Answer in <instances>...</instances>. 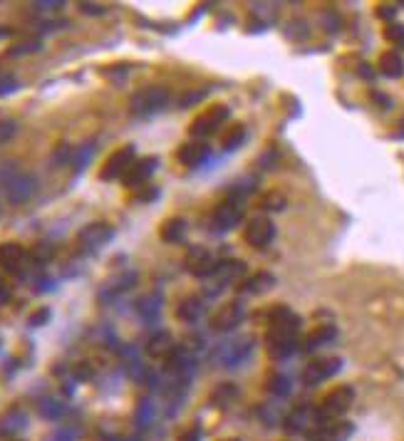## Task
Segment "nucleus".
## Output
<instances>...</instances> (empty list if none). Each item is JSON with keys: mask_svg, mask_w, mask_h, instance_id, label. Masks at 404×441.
I'll return each mask as SVG.
<instances>
[{"mask_svg": "<svg viewBox=\"0 0 404 441\" xmlns=\"http://www.w3.org/2000/svg\"><path fill=\"white\" fill-rule=\"evenodd\" d=\"M303 320L288 305H273L268 310L266 350L273 360H288L298 350V332Z\"/></svg>", "mask_w": 404, "mask_h": 441, "instance_id": "nucleus-1", "label": "nucleus"}, {"mask_svg": "<svg viewBox=\"0 0 404 441\" xmlns=\"http://www.w3.org/2000/svg\"><path fill=\"white\" fill-rule=\"evenodd\" d=\"M355 402V390L342 384V387H335L330 394L323 396V402L315 407V419L318 422H330V419H340L345 414L347 409Z\"/></svg>", "mask_w": 404, "mask_h": 441, "instance_id": "nucleus-2", "label": "nucleus"}, {"mask_svg": "<svg viewBox=\"0 0 404 441\" xmlns=\"http://www.w3.org/2000/svg\"><path fill=\"white\" fill-rule=\"evenodd\" d=\"M243 220V201L236 199V196H229L223 201L216 203L214 214H211V228L216 234H226L231 228H236Z\"/></svg>", "mask_w": 404, "mask_h": 441, "instance_id": "nucleus-3", "label": "nucleus"}, {"mask_svg": "<svg viewBox=\"0 0 404 441\" xmlns=\"http://www.w3.org/2000/svg\"><path fill=\"white\" fill-rule=\"evenodd\" d=\"M229 117H231V110L226 104H211V107H206V110L189 124L191 136H196V139H206V136L214 134L221 124L229 122Z\"/></svg>", "mask_w": 404, "mask_h": 441, "instance_id": "nucleus-4", "label": "nucleus"}, {"mask_svg": "<svg viewBox=\"0 0 404 441\" xmlns=\"http://www.w3.org/2000/svg\"><path fill=\"white\" fill-rule=\"evenodd\" d=\"M275 238V223L268 216H253V218L246 223V231H243V240H246L248 246L258 248H268L273 243Z\"/></svg>", "mask_w": 404, "mask_h": 441, "instance_id": "nucleus-5", "label": "nucleus"}, {"mask_svg": "<svg viewBox=\"0 0 404 441\" xmlns=\"http://www.w3.org/2000/svg\"><path fill=\"white\" fill-rule=\"evenodd\" d=\"M253 352V338H238L231 342H221L214 350V360L221 362V367H236Z\"/></svg>", "mask_w": 404, "mask_h": 441, "instance_id": "nucleus-6", "label": "nucleus"}, {"mask_svg": "<svg viewBox=\"0 0 404 441\" xmlns=\"http://www.w3.org/2000/svg\"><path fill=\"white\" fill-rule=\"evenodd\" d=\"M342 370V360L340 357H320V360H313V362L305 364L303 370V384L307 387H315V384L325 382L330 377H335L338 372Z\"/></svg>", "mask_w": 404, "mask_h": 441, "instance_id": "nucleus-7", "label": "nucleus"}, {"mask_svg": "<svg viewBox=\"0 0 404 441\" xmlns=\"http://www.w3.org/2000/svg\"><path fill=\"white\" fill-rule=\"evenodd\" d=\"M246 318V307H243V300H231V303H223L218 310L211 315V330L216 332H231L233 327L241 325V320Z\"/></svg>", "mask_w": 404, "mask_h": 441, "instance_id": "nucleus-8", "label": "nucleus"}, {"mask_svg": "<svg viewBox=\"0 0 404 441\" xmlns=\"http://www.w3.org/2000/svg\"><path fill=\"white\" fill-rule=\"evenodd\" d=\"M131 164H134V147H131V144L119 147L117 151H112V154L107 156L105 166H102V171H99V179H105V181L122 179V176L129 171Z\"/></svg>", "mask_w": 404, "mask_h": 441, "instance_id": "nucleus-9", "label": "nucleus"}, {"mask_svg": "<svg viewBox=\"0 0 404 441\" xmlns=\"http://www.w3.org/2000/svg\"><path fill=\"white\" fill-rule=\"evenodd\" d=\"M184 263H186V270H189L191 275H196V278H211V273H214V268H216L214 253H211L206 246H191L189 251H186Z\"/></svg>", "mask_w": 404, "mask_h": 441, "instance_id": "nucleus-10", "label": "nucleus"}, {"mask_svg": "<svg viewBox=\"0 0 404 441\" xmlns=\"http://www.w3.org/2000/svg\"><path fill=\"white\" fill-rule=\"evenodd\" d=\"M246 275V263L238 258H231V260H221V263H216L214 273H211V280H214V292L223 290L226 286L231 283H238V280Z\"/></svg>", "mask_w": 404, "mask_h": 441, "instance_id": "nucleus-11", "label": "nucleus"}, {"mask_svg": "<svg viewBox=\"0 0 404 441\" xmlns=\"http://www.w3.org/2000/svg\"><path fill=\"white\" fill-rule=\"evenodd\" d=\"M313 441H345L352 434V424L330 419V422H315V427L307 431Z\"/></svg>", "mask_w": 404, "mask_h": 441, "instance_id": "nucleus-12", "label": "nucleus"}, {"mask_svg": "<svg viewBox=\"0 0 404 441\" xmlns=\"http://www.w3.org/2000/svg\"><path fill=\"white\" fill-rule=\"evenodd\" d=\"M166 102H169L166 90H162V87H144V90L137 92L134 99H131V110L134 112H157V110H162V107H166Z\"/></svg>", "mask_w": 404, "mask_h": 441, "instance_id": "nucleus-13", "label": "nucleus"}, {"mask_svg": "<svg viewBox=\"0 0 404 441\" xmlns=\"http://www.w3.org/2000/svg\"><path fill=\"white\" fill-rule=\"evenodd\" d=\"M176 156L184 166H201L211 159V144L203 142V139H191V142L184 144Z\"/></svg>", "mask_w": 404, "mask_h": 441, "instance_id": "nucleus-14", "label": "nucleus"}, {"mask_svg": "<svg viewBox=\"0 0 404 441\" xmlns=\"http://www.w3.org/2000/svg\"><path fill=\"white\" fill-rule=\"evenodd\" d=\"M157 164H159L157 156H147V159H139V162H134L129 166V171L122 176L124 186H129V188L144 186V184H147V179H149V176L157 171Z\"/></svg>", "mask_w": 404, "mask_h": 441, "instance_id": "nucleus-15", "label": "nucleus"}, {"mask_svg": "<svg viewBox=\"0 0 404 441\" xmlns=\"http://www.w3.org/2000/svg\"><path fill=\"white\" fill-rule=\"evenodd\" d=\"M275 286V275L268 270H258L253 273L251 278H246L238 286V292H243V295H263V292H268L270 288Z\"/></svg>", "mask_w": 404, "mask_h": 441, "instance_id": "nucleus-16", "label": "nucleus"}, {"mask_svg": "<svg viewBox=\"0 0 404 441\" xmlns=\"http://www.w3.org/2000/svg\"><path fill=\"white\" fill-rule=\"evenodd\" d=\"M110 238H112V228L107 226V223H90V226L82 228L79 236H77L79 243L87 246V248H99Z\"/></svg>", "mask_w": 404, "mask_h": 441, "instance_id": "nucleus-17", "label": "nucleus"}, {"mask_svg": "<svg viewBox=\"0 0 404 441\" xmlns=\"http://www.w3.org/2000/svg\"><path fill=\"white\" fill-rule=\"evenodd\" d=\"M335 340H338V327H335V325H320V327H315V330L307 335L303 347H305L307 352H315V350H320V347H325V344L335 342Z\"/></svg>", "mask_w": 404, "mask_h": 441, "instance_id": "nucleus-18", "label": "nucleus"}, {"mask_svg": "<svg viewBox=\"0 0 404 441\" xmlns=\"http://www.w3.org/2000/svg\"><path fill=\"white\" fill-rule=\"evenodd\" d=\"M315 422H318V419H315V409L298 407L288 414L286 427H288V431H310V424L315 427Z\"/></svg>", "mask_w": 404, "mask_h": 441, "instance_id": "nucleus-19", "label": "nucleus"}, {"mask_svg": "<svg viewBox=\"0 0 404 441\" xmlns=\"http://www.w3.org/2000/svg\"><path fill=\"white\" fill-rule=\"evenodd\" d=\"M203 310H206V305H203V298H199V295H191V298H184L181 303H179V307H176V318L181 320V323H196V320L201 318Z\"/></svg>", "mask_w": 404, "mask_h": 441, "instance_id": "nucleus-20", "label": "nucleus"}, {"mask_svg": "<svg viewBox=\"0 0 404 441\" xmlns=\"http://www.w3.org/2000/svg\"><path fill=\"white\" fill-rule=\"evenodd\" d=\"M25 263V251L18 243H3L0 246V266L8 270H20V266Z\"/></svg>", "mask_w": 404, "mask_h": 441, "instance_id": "nucleus-21", "label": "nucleus"}, {"mask_svg": "<svg viewBox=\"0 0 404 441\" xmlns=\"http://www.w3.org/2000/svg\"><path fill=\"white\" fill-rule=\"evenodd\" d=\"M174 350H176L174 338H171L169 332H157V335L149 340V344H147V355L157 357V360H166Z\"/></svg>", "mask_w": 404, "mask_h": 441, "instance_id": "nucleus-22", "label": "nucleus"}, {"mask_svg": "<svg viewBox=\"0 0 404 441\" xmlns=\"http://www.w3.org/2000/svg\"><path fill=\"white\" fill-rule=\"evenodd\" d=\"M159 236H162V240H166V243H181V240L186 238V220L179 218V216L166 218L162 223Z\"/></svg>", "mask_w": 404, "mask_h": 441, "instance_id": "nucleus-23", "label": "nucleus"}, {"mask_svg": "<svg viewBox=\"0 0 404 441\" xmlns=\"http://www.w3.org/2000/svg\"><path fill=\"white\" fill-rule=\"evenodd\" d=\"M379 72L385 75V77H392V79H397V77H402L404 75V60H402V55H397L394 50H390V52H382V58H379Z\"/></svg>", "mask_w": 404, "mask_h": 441, "instance_id": "nucleus-24", "label": "nucleus"}, {"mask_svg": "<svg viewBox=\"0 0 404 441\" xmlns=\"http://www.w3.org/2000/svg\"><path fill=\"white\" fill-rule=\"evenodd\" d=\"M236 399H238V387L231 382H221L214 392H211V402H214V407H218V409H226L229 404H233Z\"/></svg>", "mask_w": 404, "mask_h": 441, "instance_id": "nucleus-25", "label": "nucleus"}, {"mask_svg": "<svg viewBox=\"0 0 404 441\" xmlns=\"http://www.w3.org/2000/svg\"><path fill=\"white\" fill-rule=\"evenodd\" d=\"M243 142H246V127H243V124H231L229 129L223 131V136H221V147L226 151L238 149Z\"/></svg>", "mask_w": 404, "mask_h": 441, "instance_id": "nucleus-26", "label": "nucleus"}, {"mask_svg": "<svg viewBox=\"0 0 404 441\" xmlns=\"http://www.w3.org/2000/svg\"><path fill=\"white\" fill-rule=\"evenodd\" d=\"M288 203V199L281 194V191H270V194H266L261 199V208H266V211H283Z\"/></svg>", "mask_w": 404, "mask_h": 441, "instance_id": "nucleus-27", "label": "nucleus"}, {"mask_svg": "<svg viewBox=\"0 0 404 441\" xmlns=\"http://www.w3.org/2000/svg\"><path fill=\"white\" fill-rule=\"evenodd\" d=\"M268 390L273 392L275 396H288L290 394V379L286 375H273L268 379Z\"/></svg>", "mask_w": 404, "mask_h": 441, "instance_id": "nucleus-28", "label": "nucleus"}, {"mask_svg": "<svg viewBox=\"0 0 404 441\" xmlns=\"http://www.w3.org/2000/svg\"><path fill=\"white\" fill-rule=\"evenodd\" d=\"M385 38L390 40V42H394V45H402L404 42V25L402 23H392V25H387Z\"/></svg>", "mask_w": 404, "mask_h": 441, "instance_id": "nucleus-29", "label": "nucleus"}, {"mask_svg": "<svg viewBox=\"0 0 404 441\" xmlns=\"http://www.w3.org/2000/svg\"><path fill=\"white\" fill-rule=\"evenodd\" d=\"M30 191H33V181H30V179H23V181H18V184L13 186L10 196H13L15 201H20V199H25V196L30 194Z\"/></svg>", "mask_w": 404, "mask_h": 441, "instance_id": "nucleus-30", "label": "nucleus"}, {"mask_svg": "<svg viewBox=\"0 0 404 441\" xmlns=\"http://www.w3.org/2000/svg\"><path fill=\"white\" fill-rule=\"evenodd\" d=\"M206 97V92H186L181 97V107H191V104H196V102H201V99Z\"/></svg>", "mask_w": 404, "mask_h": 441, "instance_id": "nucleus-31", "label": "nucleus"}, {"mask_svg": "<svg viewBox=\"0 0 404 441\" xmlns=\"http://www.w3.org/2000/svg\"><path fill=\"white\" fill-rule=\"evenodd\" d=\"M377 15H379V18H385V20H392L394 15H397V8H394V5H379Z\"/></svg>", "mask_w": 404, "mask_h": 441, "instance_id": "nucleus-32", "label": "nucleus"}, {"mask_svg": "<svg viewBox=\"0 0 404 441\" xmlns=\"http://www.w3.org/2000/svg\"><path fill=\"white\" fill-rule=\"evenodd\" d=\"M15 131V124L13 122H0V142H5L8 136Z\"/></svg>", "mask_w": 404, "mask_h": 441, "instance_id": "nucleus-33", "label": "nucleus"}, {"mask_svg": "<svg viewBox=\"0 0 404 441\" xmlns=\"http://www.w3.org/2000/svg\"><path fill=\"white\" fill-rule=\"evenodd\" d=\"M199 439H201V429H199V427L189 429V431L181 436V441H199Z\"/></svg>", "mask_w": 404, "mask_h": 441, "instance_id": "nucleus-34", "label": "nucleus"}, {"mask_svg": "<svg viewBox=\"0 0 404 441\" xmlns=\"http://www.w3.org/2000/svg\"><path fill=\"white\" fill-rule=\"evenodd\" d=\"M47 318H50V310H40V312H35L33 318H30V325H40V323H45Z\"/></svg>", "mask_w": 404, "mask_h": 441, "instance_id": "nucleus-35", "label": "nucleus"}, {"mask_svg": "<svg viewBox=\"0 0 404 441\" xmlns=\"http://www.w3.org/2000/svg\"><path fill=\"white\" fill-rule=\"evenodd\" d=\"M82 10H85V13H105L99 5H82Z\"/></svg>", "mask_w": 404, "mask_h": 441, "instance_id": "nucleus-36", "label": "nucleus"}, {"mask_svg": "<svg viewBox=\"0 0 404 441\" xmlns=\"http://www.w3.org/2000/svg\"><path fill=\"white\" fill-rule=\"evenodd\" d=\"M397 134H399V136H404V119H402V122H399V131H397Z\"/></svg>", "mask_w": 404, "mask_h": 441, "instance_id": "nucleus-37", "label": "nucleus"}, {"mask_svg": "<svg viewBox=\"0 0 404 441\" xmlns=\"http://www.w3.org/2000/svg\"><path fill=\"white\" fill-rule=\"evenodd\" d=\"M231 441H238V439H231Z\"/></svg>", "mask_w": 404, "mask_h": 441, "instance_id": "nucleus-38", "label": "nucleus"}]
</instances>
